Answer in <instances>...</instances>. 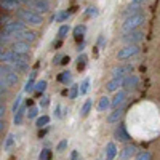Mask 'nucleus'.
<instances>
[{"label":"nucleus","mask_w":160,"mask_h":160,"mask_svg":"<svg viewBox=\"0 0 160 160\" xmlns=\"http://www.w3.org/2000/svg\"><path fill=\"white\" fill-rule=\"evenodd\" d=\"M16 18L26 24H31V26H40L43 22V18L42 15H38V13L29 10V8H21L16 11Z\"/></svg>","instance_id":"nucleus-1"},{"label":"nucleus","mask_w":160,"mask_h":160,"mask_svg":"<svg viewBox=\"0 0 160 160\" xmlns=\"http://www.w3.org/2000/svg\"><path fill=\"white\" fill-rule=\"evenodd\" d=\"M0 61H2V64H19V62H29V58L26 55H19V53L10 50V51H2Z\"/></svg>","instance_id":"nucleus-2"},{"label":"nucleus","mask_w":160,"mask_h":160,"mask_svg":"<svg viewBox=\"0 0 160 160\" xmlns=\"http://www.w3.org/2000/svg\"><path fill=\"white\" fill-rule=\"evenodd\" d=\"M18 82H19V75L16 72H10L3 68H0V87L13 88L18 85Z\"/></svg>","instance_id":"nucleus-3"},{"label":"nucleus","mask_w":160,"mask_h":160,"mask_svg":"<svg viewBox=\"0 0 160 160\" xmlns=\"http://www.w3.org/2000/svg\"><path fill=\"white\" fill-rule=\"evenodd\" d=\"M146 21V15L141 13V15H136V16H130L123 21L122 24V31L127 34V32H131V31H138V28L141 24H144Z\"/></svg>","instance_id":"nucleus-4"},{"label":"nucleus","mask_w":160,"mask_h":160,"mask_svg":"<svg viewBox=\"0 0 160 160\" xmlns=\"http://www.w3.org/2000/svg\"><path fill=\"white\" fill-rule=\"evenodd\" d=\"M26 31V22L16 19V21H11L8 22L7 26H3V29H2V35H7V37H15L16 34Z\"/></svg>","instance_id":"nucleus-5"},{"label":"nucleus","mask_w":160,"mask_h":160,"mask_svg":"<svg viewBox=\"0 0 160 160\" xmlns=\"http://www.w3.org/2000/svg\"><path fill=\"white\" fill-rule=\"evenodd\" d=\"M142 38H144L142 31H131V32H127L122 35V42L127 45H138Z\"/></svg>","instance_id":"nucleus-6"},{"label":"nucleus","mask_w":160,"mask_h":160,"mask_svg":"<svg viewBox=\"0 0 160 160\" xmlns=\"http://www.w3.org/2000/svg\"><path fill=\"white\" fill-rule=\"evenodd\" d=\"M139 47L138 45H127V47H123V48H120L118 50V53H117V59H128V58H131V56H135V55H138L139 53Z\"/></svg>","instance_id":"nucleus-7"},{"label":"nucleus","mask_w":160,"mask_h":160,"mask_svg":"<svg viewBox=\"0 0 160 160\" xmlns=\"http://www.w3.org/2000/svg\"><path fill=\"white\" fill-rule=\"evenodd\" d=\"M131 72H133V64H118L112 69V77L125 78V77L131 75Z\"/></svg>","instance_id":"nucleus-8"},{"label":"nucleus","mask_w":160,"mask_h":160,"mask_svg":"<svg viewBox=\"0 0 160 160\" xmlns=\"http://www.w3.org/2000/svg\"><path fill=\"white\" fill-rule=\"evenodd\" d=\"M28 8L38 13V15H42V13H47L50 10V3H48V0H31Z\"/></svg>","instance_id":"nucleus-9"},{"label":"nucleus","mask_w":160,"mask_h":160,"mask_svg":"<svg viewBox=\"0 0 160 160\" xmlns=\"http://www.w3.org/2000/svg\"><path fill=\"white\" fill-rule=\"evenodd\" d=\"M15 42H26V43H31V42H35L37 40V34L34 32V31H22V32H19V34H16L15 37Z\"/></svg>","instance_id":"nucleus-10"},{"label":"nucleus","mask_w":160,"mask_h":160,"mask_svg":"<svg viewBox=\"0 0 160 160\" xmlns=\"http://www.w3.org/2000/svg\"><path fill=\"white\" fill-rule=\"evenodd\" d=\"M114 136H115V139L120 141V142H128V141L131 139V136L128 135V131H127V127H125L123 123H118V127H117L115 131H114Z\"/></svg>","instance_id":"nucleus-11"},{"label":"nucleus","mask_w":160,"mask_h":160,"mask_svg":"<svg viewBox=\"0 0 160 160\" xmlns=\"http://www.w3.org/2000/svg\"><path fill=\"white\" fill-rule=\"evenodd\" d=\"M138 83H139L138 75L131 74V75H128V77H125V78H123L122 87H123V90H125V91H131V90H135V88L138 87Z\"/></svg>","instance_id":"nucleus-12"},{"label":"nucleus","mask_w":160,"mask_h":160,"mask_svg":"<svg viewBox=\"0 0 160 160\" xmlns=\"http://www.w3.org/2000/svg\"><path fill=\"white\" fill-rule=\"evenodd\" d=\"M13 51L19 53V55H26L28 56L31 53V43H26V42H13V47H11Z\"/></svg>","instance_id":"nucleus-13"},{"label":"nucleus","mask_w":160,"mask_h":160,"mask_svg":"<svg viewBox=\"0 0 160 160\" xmlns=\"http://www.w3.org/2000/svg\"><path fill=\"white\" fill-rule=\"evenodd\" d=\"M127 101V91L125 90H118L115 93V96L112 98V108L114 109H118V108H122V104Z\"/></svg>","instance_id":"nucleus-14"},{"label":"nucleus","mask_w":160,"mask_h":160,"mask_svg":"<svg viewBox=\"0 0 160 160\" xmlns=\"http://www.w3.org/2000/svg\"><path fill=\"white\" fill-rule=\"evenodd\" d=\"M0 5L7 11H18L21 10V3L18 0H0Z\"/></svg>","instance_id":"nucleus-15"},{"label":"nucleus","mask_w":160,"mask_h":160,"mask_svg":"<svg viewBox=\"0 0 160 160\" xmlns=\"http://www.w3.org/2000/svg\"><path fill=\"white\" fill-rule=\"evenodd\" d=\"M141 13H142V7H141V5H133V3H130V5L123 10V16H125V19H127V18H130V16L141 15Z\"/></svg>","instance_id":"nucleus-16"},{"label":"nucleus","mask_w":160,"mask_h":160,"mask_svg":"<svg viewBox=\"0 0 160 160\" xmlns=\"http://www.w3.org/2000/svg\"><path fill=\"white\" fill-rule=\"evenodd\" d=\"M118 151H117V146L114 142H108L106 144V152H104V158L106 160H114L117 157Z\"/></svg>","instance_id":"nucleus-17"},{"label":"nucleus","mask_w":160,"mask_h":160,"mask_svg":"<svg viewBox=\"0 0 160 160\" xmlns=\"http://www.w3.org/2000/svg\"><path fill=\"white\" fill-rule=\"evenodd\" d=\"M74 38L77 40V42H80L82 43L83 42V38H85V32H87V26H83V24H77L75 28H74Z\"/></svg>","instance_id":"nucleus-18"},{"label":"nucleus","mask_w":160,"mask_h":160,"mask_svg":"<svg viewBox=\"0 0 160 160\" xmlns=\"http://www.w3.org/2000/svg\"><path fill=\"white\" fill-rule=\"evenodd\" d=\"M123 109L122 108H118V109H114L109 115H108V123H118L120 122V118L123 117Z\"/></svg>","instance_id":"nucleus-19"},{"label":"nucleus","mask_w":160,"mask_h":160,"mask_svg":"<svg viewBox=\"0 0 160 160\" xmlns=\"http://www.w3.org/2000/svg\"><path fill=\"white\" fill-rule=\"evenodd\" d=\"M123 83V78H117V77H112L108 83H106V90L108 91H118V87H122Z\"/></svg>","instance_id":"nucleus-20"},{"label":"nucleus","mask_w":160,"mask_h":160,"mask_svg":"<svg viewBox=\"0 0 160 160\" xmlns=\"http://www.w3.org/2000/svg\"><path fill=\"white\" fill-rule=\"evenodd\" d=\"M135 154H138V152H136V146L127 144L125 148L122 149V152H120V158H122V160H128L131 155H135Z\"/></svg>","instance_id":"nucleus-21"},{"label":"nucleus","mask_w":160,"mask_h":160,"mask_svg":"<svg viewBox=\"0 0 160 160\" xmlns=\"http://www.w3.org/2000/svg\"><path fill=\"white\" fill-rule=\"evenodd\" d=\"M35 75H37V72L34 71V72H31V75H29V80L26 82V85H24V91L26 93H32V91H35Z\"/></svg>","instance_id":"nucleus-22"},{"label":"nucleus","mask_w":160,"mask_h":160,"mask_svg":"<svg viewBox=\"0 0 160 160\" xmlns=\"http://www.w3.org/2000/svg\"><path fill=\"white\" fill-rule=\"evenodd\" d=\"M109 108H112V99L108 98V96H102L99 99V102H98V111L99 112H106Z\"/></svg>","instance_id":"nucleus-23"},{"label":"nucleus","mask_w":160,"mask_h":160,"mask_svg":"<svg viewBox=\"0 0 160 160\" xmlns=\"http://www.w3.org/2000/svg\"><path fill=\"white\" fill-rule=\"evenodd\" d=\"M72 15V10H66V11H58L55 16H53V21L55 22H62L66 19H69Z\"/></svg>","instance_id":"nucleus-24"},{"label":"nucleus","mask_w":160,"mask_h":160,"mask_svg":"<svg viewBox=\"0 0 160 160\" xmlns=\"http://www.w3.org/2000/svg\"><path fill=\"white\" fill-rule=\"evenodd\" d=\"M58 82H61L62 85H69L72 82V74L69 71H64L58 75Z\"/></svg>","instance_id":"nucleus-25"},{"label":"nucleus","mask_w":160,"mask_h":160,"mask_svg":"<svg viewBox=\"0 0 160 160\" xmlns=\"http://www.w3.org/2000/svg\"><path fill=\"white\" fill-rule=\"evenodd\" d=\"M24 112H26V106H21L19 111L13 115V122H15V125H21L22 123V118H24Z\"/></svg>","instance_id":"nucleus-26"},{"label":"nucleus","mask_w":160,"mask_h":160,"mask_svg":"<svg viewBox=\"0 0 160 160\" xmlns=\"http://www.w3.org/2000/svg\"><path fill=\"white\" fill-rule=\"evenodd\" d=\"M91 106H93V101H91V99H87V101L83 102V106H82V109H80V115L87 117V115L90 114V111H91Z\"/></svg>","instance_id":"nucleus-27"},{"label":"nucleus","mask_w":160,"mask_h":160,"mask_svg":"<svg viewBox=\"0 0 160 160\" xmlns=\"http://www.w3.org/2000/svg\"><path fill=\"white\" fill-rule=\"evenodd\" d=\"M69 32H71V26H69V24H62L61 28H59V31H58V38H59V40L66 38Z\"/></svg>","instance_id":"nucleus-28"},{"label":"nucleus","mask_w":160,"mask_h":160,"mask_svg":"<svg viewBox=\"0 0 160 160\" xmlns=\"http://www.w3.org/2000/svg\"><path fill=\"white\" fill-rule=\"evenodd\" d=\"M48 123H50V117H48V115H42V117L37 118L35 127H37V128H45Z\"/></svg>","instance_id":"nucleus-29"},{"label":"nucleus","mask_w":160,"mask_h":160,"mask_svg":"<svg viewBox=\"0 0 160 160\" xmlns=\"http://www.w3.org/2000/svg\"><path fill=\"white\" fill-rule=\"evenodd\" d=\"M90 90V78L87 77L82 83H80V96H85Z\"/></svg>","instance_id":"nucleus-30"},{"label":"nucleus","mask_w":160,"mask_h":160,"mask_svg":"<svg viewBox=\"0 0 160 160\" xmlns=\"http://www.w3.org/2000/svg\"><path fill=\"white\" fill-rule=\"evenodd\" d=\"M48 83H47V80H38V82L35 83V91L38 93V95H42V93L47 90Z\"/></svg>","instance_id":"nucleus-31"},{"label":"nucleus","mask_w":160,"mask_h":160,"mask_svg":"<svg viewBox=\"0 0 160 160\" xmlns=\"http://www.w3.org/2000/svg\"><path fill=\"white\" fill-rule=\"evenodd\" d=\"M85 66H87V56L82 53V55H78V58H77V69L78 71H83Z\"/></svg>","instance_id":"nucleus-32"},{"label":"nucleus","mask_w":160,"mask_h":160,"mask_svg":"<svg viewBox=\"0 0 160 160\" xmlns=\"http://www.w3.org/2000/svg\"><path fill=\"white\" fill-rule=\"evenodd\" d=\"M135 160H152V155L149 151H139L135 157Z\"/></svg>","instance_id":"nucleus-33"},{"label":"nucleus","mask_w":160,"mask_h":160,"mask_svg":"<svg viewBox=\"0 0 160 160\" xmlns=\"http://www.w3.org/2000/svg\"><path fill=\"white\" fill-rule=\"evenodd\" d=\"M21 102H22V95H18V96H16V99H15V102H13V108H11L13 114H16V112L19 111V108L22 106Z\"/></svg>","instance_id":"nucleus-34"},{"label":"nucleus","mask_w":160,"mask_h":160,"mask_svg":"<svg viewBox=\"0 0 160 160\" xmlns=\"http://www.w3.org/2000/svg\"><path fill=\"white\" fill-rule=\"evenodd\" d=\"M13 144H15V135H8L7 139H5V144H3V149L5 151H10L13 148Z\"/></svg>","instance_id":"nucleus-35"},{"label":"nucleus","mask_w":160,"mask_h":160,"mask_svg":"<svg viewBox=\"0 0 160 160\" xmlns=\"http://www.w3.org/2000/svg\"><path fill=\"white\" fill-rule=\"evenodd\" d=\"M51 151L50 149H42V151H40V154H38V160H51Z\"/></svg>","instance_id":"nucleus-36"},{"label":"nucleus","mask_w":160,"mask_h":160,"mask_svg":"<svg viewBox=\"0 0 160 160\" xmlns=\"http://www.w3.org/2000/svg\"><path fill=\"white\" fill-rule=\"evenodd\" d=\"M78 95H80V85H72L71 90H69V98L71 99H75Z\"/></svg>","instance_id":"nucleus-37"},{"label":"nucleus","mask_w":160,"mask_h":160,"mask_svg":"<svg viewBox=\"0 0 160 160\" xmlns=\"http://www.w3.org/2000/svg\"><path fill=\"white\" fill-rule=\"evenodd\" d=\"M85 15H87V16H90V18H96V16L99 15V11H98V8H96V7H88V8H87V11H85Z\"/></svg>","instance_id":"nucleus-38"},{"label":"nucleus","mask_w":160,"mask_h":160,"mask_svg":"<svg viewBox=\"0 0 160 160\" xmlns=\"http://www.w3.org/2000/svg\"><path fill=\"white\" fill-rule=\"evenodd\" d=\"M37 115H38V108H35V106H31L29 112H28V118H35Z\"/></svg>","instance_id":"nucleus-39"},{"label":"nucleus","mask_w":160,"mask_h":160,"mask_svg":"<svg viewBox=\"0 0 160 160\" xmlns=\"http://www.w3.org/2000/svg\"><path fill=\"white\" fill-rule=\"evenodd\" d=\"M66 148H68V139H62V141H59V142H58L56 151H58V152H64V151H66Z\"/></svg>","instance_id":"nucleus-40"},{"label":"nucleus","mask_w":160,"mask_h":160,"mask_svg":"<svg viewBox=\"0 0 160 160\" xmlns=\"http://www.w3.org/2000/svg\"><path fill=\"white\" fill-rule=\"evenodd\" d=\"M104 47H106V37L101 34L98 37V48H104Z\"/></svg>","instance_id":"nucleus-41"},{"label":"nucleus","mask_w":160,"mask_h":160,"mask_svg":"<svg viewBox=\"0 0 160 160\" xmlns=\"http://www.w3.org/2000/svg\"><path fill=\"white\" fill-rule=\"evenodd\" d=\"M50 104V98H47V96H43L42 99H40V108H47V106Z\"/></svg>","instance_id":"nucleus-42"},{"label":"nucleus","mask_w":160,"mask_h":160,"mask_svg":"<svg viewBox=\"0 0 160 160\" xmlns=\"http://www.w3.org/2000/svg\"><path fill=\"white\" fill-rule=\"evenodd\" d=\"M55 117H56V118H61V117H62V112H61V106H59V104H58L56 108H55Z\"/></svg>","instance_id":"nucleus-43"},{"label":"nucleus","mask_w":160,"mask_h":160,"mask_svg":"<svg viewBox=\"0 0 160 160\" xmlns=\"http://www.w3.org/2000/svg\"><path fill=\"white\" fill-rule=\"evenodd\" d=\"M71 160H80L78 151H72V152H71Z\"/></svg>","instance_id":"nucleus-44"},{"label":"nucleus","mask_w":160,"mask_h":160,"mask_svg":"<svg viewBox=\"0 0 160 160\" xmlns=\"http://www.w3.org/2000/svg\"><path fill=\"white\" fill-rule=\"evenodd\" d=\"M71 62V58L69 56H62V59H61V66H68Z\"/></svg>","instance_id":"nucleus-45"},{"label":"nucleus","mask_w":160,"mask_h":160,"mask_svg":"<svg viewBox=\"0 0 160 160\" xmlns=\"http://www.w3.org/2000/svg\"><path fill=\"white\" fill-rule=\"evenodd\" d=\"M61 59H62V56L61 55H56L55 59H53V62H55V64H61Z\"/></svg>","instance_id":"nucleus-46"},{"label":"nucleus","mask_w":160,"mask_h":160,"mask_svg":"<svg viewBox=\"0 0 160 160\" xmlns=\"http://www.w3.org/2000/svg\"><path fill=\"white\" fill-rule=\"evenodd\" d=\"M3 115H5V106L2 102V104H0V117H2V120H3Z\"/></svg>","instance_id":"nucleus-47"},{"label":"nucleus","mask_w":160,"mask_h":160,"mask_svg":"<svg viewBox=\"0 0 160 160\" xmlns=\"http://www.w3.org/2000/svg\"><path fill=\"white\" fill-rule=\"evenodd\" d=\"M83 48H85V42H82V43H78V45H77V48H75V50H77V51H78V53H80V51H83Z\"/></svg>","instance_id":"nucleus-48"},{"label":"nucleus","mask_w":160,"mask_h":160,"mask_svg":"<svg viewBox=\"0 0 160 160\" xmlns=\"http://www.w3.org/2000/svg\"><path fill=\"white\" fill-rule=\"evenodd\" d=\"M144 2H148V0H131L133 5H141V3H144Z\"/></svg>","instance_id":"nucleus-49"},{"label":"nucleus","mask_w":160,"mask_h":160,"mask_svg":"<svg viewBox=\"0 0 160 160\" xmlns=\"http://www.w3.org/2000/svg\"><path fill=\"white\" fill-rule=\"evenodd\" d=\"M7 128V123H5V120H2V122H0V131L3 133V130Z\"/></svg>","instance_id":"nucleus-50"},{"label":"nucleus","mask_w":160,"mask_h":160,"mask_svg":"<svg viewBox=\"0 0 160 160\" xmlns=\"http://www.w3.org/2000/svg\"><path fill=\"white\" fill-rule=\"evenodd\" d=\"M18 2H19L21 5H29V3H31V0H18Z\"/></svg>","instance_id":"nucleus-51"},{"label":"nucleus","mask_w":160,"mask_h":160,"mask_svg":"<svg viewBox=\"0 0 160 160\" xmlns=\"http://www.w3.org/2000/svg\"><path fill=\"white\" fill-rule=\"evenodd\" d=\"M45 135H47V130H43V131H40V133H38V138L42 139V138H43Z\"/></svg>","instance_id":"nucleus-52"}]
</instances>
